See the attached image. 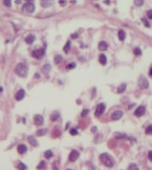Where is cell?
Listing matches in <instances>:
<instances>
[{
  "label": "cell",
  "instance_id": "cell-14",
  "mask_svg": "<svg viewBox=\"0 0 152 170\" xmlns=\"http://www.w3.org/2000/svg\"><path fill=\"white\" fill-rule=\"evenodd\" d=\"M35 40H36L35 35L31 34V35H28V36L26 38L25 41H26V43L27 44H32V43L34 42V41H35Z\"/></svg>",
  "mask_w": 152,
  "mask_h": 170
},
{
  "label": "cell",
  "instance_id": "cell-9",
  "mask_svg": "<svg viewBox=\"0 0 152 170\" xmlns=\"http://www.w3.org/2000/svg\"><path fill=\"white\" fill-rule=\"evenodd\" d=\"M145 110H146V109H145V107H144V106H139L134 111L135 116H137V117H141V116H142L144 115V113H145Z\"/></svg>",
  "mask_w": 152,
  "mask_h": 170
},
{
  "label": "cell",
  "instance_id": "cell-13",
  "mask_svg": "<svg viewBox=\"0 0 152 170\" xmlns=\"http://www.w3.org/2000/svg\"><path fill=\"white\" fill-rule=\"evenodd\" d=\"M28 141H29V142L32 146L36 147L38 145V142L36 140V138L34 136H29L28 137Z\"/></svg>",
  "mask_w": 152,
  "mask_h": 170
},
{
  "label": "cell",
  "instance_id": "cell-7",
  "mask_svg": "<svg viewBox=\"0 0 152 170\" xmlns=\"http://www.w3.org/2000/svg\"><path fill=\"white\" fill-rule=\"evenodd\" d=\"M79 156H80L79 152H77L76 150H72L71 153H70V155H69V160H70V162H76V160L78 159Z\"/></svg>",
  "mask_w": 152,
  "mask_h": 170
},
{
  "label": "cell",
  "instance_id": "cell-8",
  "mask_svg": "<svg viewBox=\"0 0 152 170\" xmlns=\"http://www.w3.org/2000/svg\"><path fill=\"white\" fill-rule=\"evenodd\" d=\"M124 115V113L122 111H115L112 113L111 118L113 121H117L119 120Z\"/></svg>",
  "mask_w": 152,
  "mask_h": 170
},
{
  "label": "cell",
  "instance_id": "cell-27",
  "mask_svg": "<svg viewBox=\"0 0 152 170\" xmlns=\"http://www.w3.org/2000/svg\"><path fill=\"white\" fill-rule=\"evenodd\" d=\"M145 133L148 135H152V125H149L146 128Z\"/></svg>",
  "mask_w": 152,
  "mask_h": 170
},
{
  "label": "cell",
  "instance_id": "cell-20",
  "mask_svg": "<svg viewBox=\"0 0 152 170\" xmlns=\"http://www.w3.org/2000/svg\"><path fill=\"white\" fill-rule=\"evenodd\" d=\"M60 116V114L58 111H54L51 116V120L52 121H56Z\"/></svg>",
  "mask_w": 152,
  "mask_h": 170
},
{
  "label": "cell",
  "instance_id": "cell-25",
  "mask_svg": "<svg viewBox=\"0 0 152 170\" xmlns=\"http://www.w3.org/2000/svg\"><path fill=\"white\" fill-rule=\"evenodd\" d=\"M17 169L19 170H26L27 169V167L26 164L22 162H19L17 165Z\"/></svg>",
  "mask_w": 152,
  "mask_h": 170
},
{
  "label": "cell",
  "instance_id": "cell-5",
  "mask_svg": "<svg viewBox=\"0 0 152 170\" xmlns=\"http://www.w3.org/2000/svg\"><path fill=\"white\" fill-rule=\"evenodd\" d=\"M138 84H139V87L141 89H147L149 87V85L147 79L144 76L140 77V78L139 79Z\"/></svg>",
  "mask_w": 152,
  "mask_h": 170
},
{
  "label": "cell",
  "instance_id": "cell-10",
  "mask_svg": "<svg viewBox=\"0 0 152 170\" xmlns=\"http://www.w3.org/2000/svg\"><path fill=\"white\" fill-rule=\"evenodd\" d=\"M34 121L36 125H41L44 122V119L41 115H36L34 118Z\"/></svg>",
  "mask_w": 152,
  "mask_h": 170
},
{
  "label": "cell",
  "instance_id": "cell-43",
  "mask_svg": "<svg viewBox=\"0 0 152 170\" xmlns=\"http://www.w3.org/2000/svg\"><path fill=\"white\" fill-rule=\"evenodd\" d=\"M149 75H150V76H152V67L151 68L150 71H149Z\"/></svg>",
  "mask_w": 152,
  "mask_h": 170
},
{
  "label": "cell",
  "instance_id": "cell-33",
  "mask_svg": "<svg viewBox=\"0 0 152 170\" xmlns=\"http://www.w3.org/2000/svg\"><path fill=\"white\" fill-rule=\"evenodd\" d=\"M76 67V64L75 63V62H71V63H70L68 65H67V69H69V70H70V69H73V68H75Z\"/></svg>",
  "mask_w": 152,
  "mask_h": 170
},
{
  "label": "cell",
  "instance_id": "cell-40",
  "mask_svg": "<svg viewBox=\"0 0 152 170\" xmlns=\"http://www.w3.org/2000/svg\"><path fill=\"white\" fill-rule=\"evenodd\" d=\"M78 37V34L77 33H73L72 35H71V38H77Z\"/></svg>",
  "mask_w": 152,
  "mask_h": 170
},
{
  "label": "cell",
  "instance_id": "cell-26",
  "mask_svg": "<svg viewBox=\"0 0 152 170\" xmlns=\"http://www.w3.org/2000/svg\"><path fill=\"white\" fill-rule=\"evenodd\" d=\"M63 60L62 56H61V55H56V56H55L54 62H56V64H58V63H60V62H61V60Z\"/></svg>",
  "mask_w": 152,
  "mask_h": 170
},
{
  "label": "cell",
  "instance_id": "cell-1",
  "mask_svg": "<svg viewBox=\"0 0 152 170\" xmlns=\"http://www.w3.org/2000/svg\"><path fill=\"white\" fill-rule=\"evenodd\" d=\"M14 71L17 75L22 77H25L27 75V73H28V68L23 63H19L16 66Z\"/></svg>",
  "mask_w": 152,
  "mask_h": 170
},
{
  "label": "cell",
  "instance_id": "cell-39",
  "mask_svg": "<svg viewBox=\"0 0 152 170\" xmlns=\"http://www.w3.org/2000/svg\"><path fill=\"white\" fill-rule=\"evenodd\" d=\"M148 157H149V159H150V161L152 162V151H149V153H148Z\"/></svg>",
  "mask_w": 152,
  "mask_h": 170
},
{
  "label": "cell",
  "instance_id": "cell-29",
  "mask_svg": "<svg viewBox=\"0 0 152 170\" xmlns=\"http://www.w3.org/2000/svg\"><path fill=\"white\" fill-rule=\"evenodd\" d=\"M41 4L43 7H48V6H50L51 4H52V2L51 1H42L41 2Z\"/></svg>",
  "mask_w": 152,
  "mask_h": 170
},
{
  "label": "cell",
  "instance_id": "cell-23",
  "mask_svg": "<svg viewBox=\"0 0 152 170\" xmlns=\"http://www.w3.org/2000/svg\"><path fill=\"white\" fill-rule=\"evenodd\" d=\"M70 45H71V43H70V41H68L66 43L65 46L63 47V50H64L65 53H68V51H69V50H70Z\"/></svg>",
  "mask_w": 152,
  "mask_h": 170
},
{
  "label": "cell",
  "instance_id": "cell-37",
  "mask_svg": "<svg viewBox=\"0 0 152 170\" xmlns=\"http://www.w3.org/2000/svg\"><path fill=\"white\" fill-rule=\"evenodd\" d=\"M147 16L150 19H152V10H149L147 12Z\"/></svg>",
  "mask_w": 152,
  "mask_h": 170
},
{
  "label": "cell",
  "instance_id": "cell-36",
  "mask_svg": "<svg viewBox=\"0 0 152 170\" xmlns=\"http://www.w3.org/2000/svg\"><path fill=\"white\" fill-rule=\"evenodd\" d=\"M4 4L6 6H12V1L11 0H4Z\"/></svg>",
  "mask_w": 152,
  "mask_h": 170
},
{
  "label": "cell",
  "instance_id": "cell-16",
  "mask_svg": "<svg viewBox=\"0 0 152 170\" xmlns=\"http://www.w3.org/2000/svg\"><path fill=\"white\" fill-rule=\"evenodd\" d=\"M126 88H127V84H121L119 87H118V88H117V93H119V94H122V93H123L125 90H126Z\"/></svg>",
  "mask_w": 152,
  "mask_h": 170
},
{
  "label": "cell",
  "instance_id": "cell-28",
  "mask_svg": "<svg viewBox=\"0 0 152 170\" xmlns=\"http://www.w3.org/2000/svg\"><path fill=\"white\" fill-rule=\"evenodd\" d=\"M129 170H139L138 167L136 166V164H129V167H128Z\"/></svg>",
  "mask_w": 152,
  "mask_h": 170
},
{
  "label": "cell",
  "instance_id": "cell-3",
  "mask_svg": "<svg viewBox=\"0 0 152 170\" xmlns=\"http://www.w3.org/2000/svg\"><path fill=\"white\" fill-rule=\"evenodd\" d=\"M22 10L29 13H33L35 10L34 4L32 1H26L22 7Z\"/></svg>",
  "mask_w": 152,
  "mask_h": 170
},
{
  "label": "cell",
  "instance_id": "cell-15",
  "mask_svg": "<svg viewBox=\"0 0 152 170\" xmlns=\"http://www.w3.org/2000/svg\"><path fill=\"white\" fill-rule=\"evenodd\" d=\"M108 47V46L107 44V43L105 42V41H101L99 43V46H98V48H99V50L101 51H104V50H106Z\"/></svg>",
  "mask_w": 152,
  "mask_h": 170
},
{
  "label": "cell",
  "instance_id": "cell-19",
  "mask_svg": "<svg viewBox=\"0 0 152 170\" xmlns=\"http://www.w3.org/2000/svg\"><path fill=\"white\" fill-rule=\"evenodd\" d=\"M51 66L49 65V64H46V65H45L43 67V68H42V71H43V73H45V74L48 73V72L51 71Z\"/></svg>",
  "mask_w": 152,
  "mask_h": 170
},
{
  "label": "cell",
  "instance_id": "cell-18",
  "mask_svg": "<svg viewBox=\"0 0 152 170\" xmlns=\"http://www.w3.org/2000/svg\"><path fill=\"white\" fill-rule=\"evenodd\" d=\"M118 37H119V39L121 41H124L126 38V33L123 30H120L118 33Z\"/></svg>",
  "mask_w": 152,
  "mask_h": 170
},
{
  "label": "cell",
  "instance_id": "cell-17",
  "mask_svg": "<svg viewBox=\"0 0 152 170\" xmlns=\"http://www.w3.org/2000/svg\"><path fill=\"white\" fill-rule=\"evenodd\" d=\"M99 62L102 65H105L107 64V58L104 54H101L99 56Z\"/></svg>",
  "mask_w": 152,
  "mask_h": 170
},
{
  "label": "cell",
  "instance_id": "cell-12",
  "mask_svg": "<svg viewBox=\"0 0 152 170\" xmlns=\"http://www.w3.org/2000/svg\"><path fill=\"white\" fill-rule=\"evenodd\" d=\"M17 151L20 155H23L27 152V147L23 144H21L18 146Z\"/></svg>",
  "mask_w": 152,
  "mask_h": 170
},
{
  "label": "cell",
  "instance_id": "cell-45",
  "mask_svg": "<svg viewBox=\"0 0 152 170\" xmlns=\"http://www.w3.org/2000/svg\"><path fill=\"white\" fill-rule=\"evenodd\" d=\"M67 170H71V169H68Z\"/></svg>",
  "mask_w": 152,
  "mask_h": 170
},
{
  "label": "cell",
  "instance_id": "cell-22",
  "mask_svg": "<svg viewBox=\"0 0 152 170\" xmlns=\"http://www.w3.org/2000/svg\"><path fill=\"white\" fill-rule=\"evenodd\" d=\"M115 138H117V139H127L128 138L127 135H126V134H124V133H117V135H115Z\"/></svg>",
  "mask_w": 152,
  "mask_h": 170
},
{
  "label": "cell",
  "instance_id": "cell-35",
  "mask_svg": "<svg viewBox=\"0 0 152 170\" xmlns=\"http://www.w3.org/2000/svg\"><path fill=\"white\" fill-rule=\"evenodd\" d=\"M143 3H144L143 0H136V1H134V4L138 6H141L143 4Z\"/></svg>",
  "mask_w": 152,
  "mask_h": 170
},
{
  "label": "cell",
  "instance_id": "cell-24",
  "mask_svg": "<svg viewBox=\"0 0 152 170\" xmlns=\"http://www.w3.org/2000/svg\"><path fill=\"white\" fill-rule=\"evenodd\" d=\"M53 153L51 150H47L44 153V157L46 159H50L53 157Z\"/></svg>",
  "mask_w": 152,
  "mask_h": 170
},
{
  "label": "cell",
  "instance_id": "cell-42",
  "mask_svg": "<svg viewBox=\"0 0 152 170\" xmlns=\"http://www.w3.org/2000/svg\"><path fill=\"white\" fill-rule=\"evenodd\" d=\"M92 130H92L93 133H95V132H96V130H97V128H96V127H94V128H93V129Z\"/></svg>",
  "mask_w": 152,
  "mask_h": 170
},
{
  "label": "cell",
  "instance_id": "cell-32",
  "mask_svg": "<svg viewBox=\"0 0 152 170\" xmlns=\"http://www.w3.org/2000/svg\"><path fill=\"white\" fill-rule=\"evenodd\" d=\"M70 134L72 135H76L78 134V131L76 128H72L70 130Z\"/></svg>",
  "mask_w": 152,
  "mask_h": 170
},
{
  "label": "cell",
  "instance_id": "cell-38",
  "mask_svg": "<svg viewBox=\"0 0 152 170\" xmlns=\"http://www.w3.org/2000/svg\"><path fill=\"white\" fill-rule=\"evenodd\" d=\"M142 21H144V26H146V27H149L150 26V25H149V22L147 21V20H146V19H142Z\"/></svg>",
  "mask_w": 152,
  "mask_h": 170
},
{
  "label": "cell",
  "instance_id": "cell-41",
  "mask_svg": "<svg viewBox=\"0 0 152 170\" xmlns=\"http://www.w3.org/2000/svg\"><path fill=\"white\" fill-rule=\"evenodd\" d=\"M59 3H60V4H63V6H64V4H66V2H65V1H59Z\"/></svg>",
  "mask_w": 152,
  "mask_h": 170
},
{
  "label": "cell",
  "instance_id": "cell-21",
  "mask_svg": "<svg viewBox=\"0 0 152 170\" xmlns=\"http://www.w3.org/2000/svg\"><path fill=\"white\" fill-rule=\"evenodd\" d=\"M47 133V129H40L38 130L36 132V135L37 136H43L46 135Z\"/></svg>",
  "mask_w": 152,
  "mask_h": 170
},
{
  "label": "cell",
  "instance_id": "cell-11",
  "mask_svg": "<svg viewBox=\"0 0 152 170\" xmlns=\"http://www.w3.org/2000/svg\"><path fill=\"white\" fill-rule=\"evenodd\" d=\"M24 96H25V91L23 89H20V90L18 91V92L16 94L15 98L17 101H21L24 98Z\"/></svg>",
  "mask_w": 152,
  "mask_h": 170
},
{
  "label": "cell",
  "instance_id": "cell-44",
  "mask_svg": "<svg viewBox=\"0 0 152 170\" xmlns=\"http://www.w3.org/2000/svg\"><path fill=\"white\" fill-rule=\"evenodd\" d=\"M2 90H3V88H2V87H0V92H1Z\"/></svg>",
  "mask_w": 152,
  "mask_h": 170
},
{
  "label": "cell",
  "instance_id": "cell-6",
  "mask_svg": "<svg viewBox=\"0 0 152 170\" xmlns=\"http://www.w3.org/2000/svg\"><path fill=\"white\" fill-rule=\"evenodd\" d=\"M45 54V49L44 48H40L38 50H34L32 53V56L36 59H41Z\"/></svg>",
  "mask_w": 152,
  "mask_h": 170
},
{
  "label": "cell",
  "instance_id": "cell-30",
  "mask_svg": "<svg viewBox=\"0 0 152 170\" xmlns=\"http://www.w3.org/2000/svg\"><path fill=\"white\" fill-rule=\"evenodd\" d=\"M45 166H46V163H45V162H44V161H41V162L38 164V165L37 166V169H38V170H41V169L44 168V167H45Z\"/></svg>",
  "mask_w": 152,
  "mask_h": 170
},
{
  "label": "cell",
  "instance_id": "cell-2",
  "mask_svg": "<svg viewBox=\"0 0 152 170\" xmlns=\"http://www.w3.org/2000/svg\"><path fill=\"white\" fill-rule=\"evenodd\" d=\"M99 159L100 161L102 162V163L105 165L107 167H113V162L112 160L111 157H110V155L107 153H102V155H100L99 156Z\"/></svg>",
  "mask_w": 152,
  "mask_h": 170
},
{
  "label": "cell",
  "instance_id": "cell-4",
  "mask_svg": "<svg viewBox=\"0 0 152 170\" xmlns=\"http://www.w3.org/2000/svg\"><path fill=\"white\" fill-rule=\"evenodd\" d=\"M105 105L104 104H99L96 107V110H95V116L97 117H99L105 111Z\"/></svg>",
  "mask_w": 152,
  "mask_h": 170
},
{
  "label": "cell",
  "instance_id": "cell-31",
  "mask_svg": "<svg viewBox=\"0 0 152 170\" xmlns=\"http://www.w3.org/2000/svg\"><path fill=\"white\" fill-rule=\"evenodd\" d=\"M134 53L136 55H141V50L139 47H136L134 50Z\"/></svg>",
  "mask_w": 152,
  "mask_h": 170
},
{
  "label": "cell",
  "instance_id": "cell-34",
  "mask_svg": "<svg viewBox=\"0 0 152 170\" xmlns=\"http://www.w3.org/2000/svg\"><path fill=\"white\" fill-rule=\"evenodd\" d=\"M89 113V110L88 109H83L82 113H81V116L82 117H85Z\"/></svg>",
  "mask_w": 152,
  "mask_h": 170
}]
</instances>
